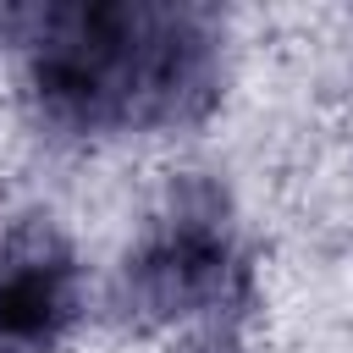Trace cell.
Returning <instances> with one entry per match:
<instances>
[{
  "label": "cell",
  "mask_w": 353,
  "mask_h": 353,
  "mask_svg": "<svg viewBox=\"0 0 353 353\" xmlns=\"http://www.w3.org/2000/svg\"><path fill=\"white\" fill-rule=\"evenodd\" d=\"M66 314V265H11L0 276V336L6 342H39Z\"/></svg>",
  "instance_id": "obj_1"
}]
</instances>
